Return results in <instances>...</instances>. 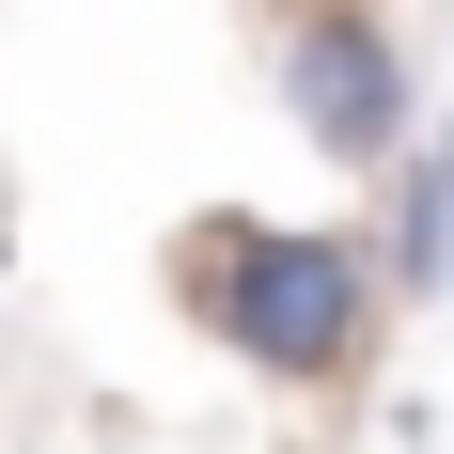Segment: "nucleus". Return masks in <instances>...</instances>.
Instances as JSON below:
<instances>
[{
	"mask_svg": "<svg viewBox=\"0 0 454 454\" xmlns=\"http://www.w3.org/2000/svg\"><path fill=\"white\" fill-rule=\"evenodd\" d=\"M188 314L267 376H345L361 361V251L282 220H204L188 235Z\"/></svg>",
	"mask_w": 454,
	"mask_h": 454,
	"instance_id": "f257e3e1",
	"label": "nucleus"
},
{
	"mask_svg": "<svg viewBox=\"0 0 454 454\" xmlns=\"http://www.w3.org/2000/svg\"><path fill=\"white\" fill-rule=\"evenodd\" d=\"M282 94H298V141L314 157H392V126H408V63H392V32H361V16H314L298 32V63H282Z\"/></svg>",
	"mask_w": 454,
	"mask_h": 454,
	"instance_id": "f03ea898",
	"label": "nucleus"
},
{
	"mask_svg": "<svg viewBox=\"0 0 454 454\" xmlns=\"http://www.w3.org/2000/svg\"><path fill=\"white\" fill-rule=\"evenodd\" d=\"M454 267V141L408 173V204H392V282H439Z\"/></svg>",
	"mask_w": 454,
	"mask_h": 454,
	"instance_id": "7ed1b4c3",
	"label": "nucleus"
}]
</instances>
